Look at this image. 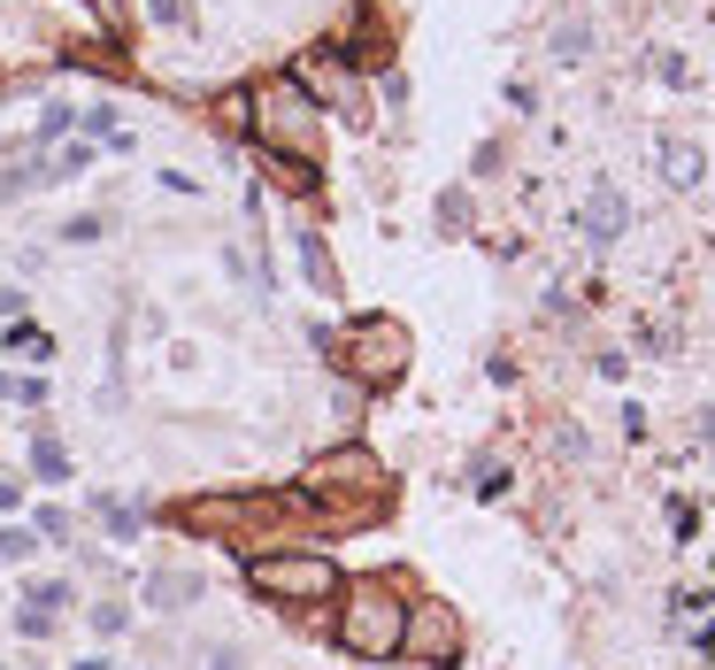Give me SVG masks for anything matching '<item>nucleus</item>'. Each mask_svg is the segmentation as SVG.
Returning a JSON list of instances; mask_svg holds the SVG:
<instances>
[{
	"mask_svg": "<svg viewBox=\"0 0 715 670\" xmlns=\"http://www.w3.org/2000/svg\"><path fill=\"white\" fill-rule=\"evenodd\" d=\"M31 470H39V478H47V485H62V478H69V470H77V463H69V447H62V440H54V432H39V440H31Z\"/></svg>",
	"mask_w": 715,
	"mask_h": 670,
	"instance_id": "9",
	"label": "nucleus"
},
{
	"mask_svg": "<svg viewBox=\"0 0 715 670\" xmlns=\"http://www.w3.org/2000/svg\"><path fill=\"white\" fill-rule=\"evenodd\" d=\"M270 602H323V594H339V570H331V555H254V570H246Z\"/></svg>",
	"mask_w": 715,
	"mask_h": 670,
	"instance_id": "3",
	"label": "nucleus"
},
{
	"mask_svg": "<svg viewBox=\"0 0 715 670\" xmlns=\"http://www.w3.org/2000/svg\"><path fill=\"white\" fill-rule=\"evenodd\" d=\"M339 647L346 655H362V662H385L408 647V602L393 594V578H362V585H346V602H339Z\"/></svg>",
	"mask_w": 715,
	"mask_h": 670,
	"instance_id": "1",
	"label": "nucleus"
},
{
	"mask_svg": "<svg viewBox=\"0 0 715 670\" xmlns=\"http://www.w3.org/2000/svg\"><path fill=\"white\" fill-rule=\"evenodd\" d=\"M201 602V578L193 570H154L146 578V609H193Z\"/></svg>",
	"mask_w": 715,
	"mask_h": 670,
	"instance_id": "6",
	"label": "nucleus"
},
{
	"mask_svg": "<svg viewBox=\"0 0 715 670\" xmlns=\"http://www.w3.org/2000/svg\"><path fill=\"white\" fill-rule=\"evenodd\" d=\"M301 270H308V286H316V293H331V286H339V278H331V255H323L316 239H301Z\"/></svg>",
	"mask_w": 715,
	"mask_h": 670,
	"instance_id": "13",
	"label": "nucleus"
},
{
	"mask_svg": "<svg viewBox=\"0 0 715 670\" xmlns=\"http://www.w3.org/2000/svg\"><path fill=\"white\" fill-rule=\"evenodd\" d=\"M346 363H354V378H362V385H393V378L408 370V331L385 324V316L362 324V331H354V355H346Z\"/></svg>",
	"mask_w": 715,
	"mask_h": 670,
	"instance_id": "4",
	"label": "nucleus"
},
{
	"mask_svg": "<svg viewBox=\"0 0 715 670\" xmlns=\"http://www.w3.org/2000/svg\"><path fill=\"white\" fill-rule=\"evenodd\" d=\"M669 609H677V617H707V609H715V594H707V585H685Z\"/></svg>",
	"mask_w": 715,
	"mask_h": 670,
	"instance_id": "19",
	"label": "nucleus"
},
{
	"mask_svg": "<svg viewBox=\"0 0 715 670\" xmlns=\"http://www.w3.org/2000/svg\"><path fill=\"white\" fill-rule=\"evenodd\" d=\"M124 624H131V609H124V602H93V632H101V640H116Z\"/></svg>",
	"mask_w": 715,
	"mask_h": 670,
	"instance_id": "17",
	"label": "nucleus"
},
{
	"mask_svg": "<svg viewBox=\"0 0 715 670\" xmlns=\"http://www.w3.org/2000/svg\"><path fill=\"white\" fill-rule=\"evenodd\" d=\"M69 602H77V594H69L62 578H31V585H24V609H47V617H62Z\"/></svg>",
	"mask_w": 715,
	"mask_h": 670,
	"instance_id": "10",
	"label": "nucleus"
},
{
	"mask_svg": "<svg viewBox=\"0 0 715 670\" xmlns=\"http://www.w3.org/2000/svg\"><path fill=\"white\" fill-rule=\"evenodd\" d=\"M455 647H462V624H455V609H446V602H416V609H408V647H400V655L455 662Z\"/></svg>",
	"mask_w": 715,
	"mask_h": 670,
	"instance_id": "5",
	"label": "nucleus"
},
{
	"mask_svg": "<svg viewBox=\"0 0 715 670\" xmlns=\"http://www.w3.org/2000/svg\"><path fill=\"white\" fill-rule=\"evenodd\" d=\"M0 316H9V324L24 316V293H16V286H0Z\"/></svg>",
	"mask_w": 715,
	"mask_h": 670,
	"instance_id": "26",
	"label": "nucleus"
},
{
	"mask_svg": "<svg viewBox=\"0 0 715 670\" xmlns=\"http://www.w3.org/2000/svg\"><path fill=\"white\" fill-rule=\"evenodd\" d=\"M662 170H669L677 186H692V178H700V154H692V147L677 139V147H662Z\"/></svg>",
	"mask_w": 715,
	"mask_h": 670,
	"instance_id": "14",
	"label": "nucleus"
},
{
	"mask_svg": "<svg viewBox=\"0 0 715 670\" xmlns=\"http://www.w3.org/2000/svg\"><path fill=\"white\" fill-rule=\"evenodd\" d=\"M623 224H631V208H623V193H592V208H585V239H615Z\"/></svg>",
	"mask_w": 715,
	"mask_h": 670,
	"instance_id": "8",
	"label": "nucleus"
},
{
	"mask_svg": "<svg viewBox=\"0 0 715 670\" xmlns=\"http://www.w3.org/2000/svg\"><path fill=\"white\" fill-rule=\"evenodd\" d=\"M77 170H93V147H62L39 162V178H77Z\"/></svg>",
	"mask_w": 715,
	"mask_h": 670,
	"instance_id": "11",
	"label": "nucleus"
},
{
	"mask_svg": "<svg viewBox=\"0 0 715 670\" xmlns=\"http://www.w3.org/2000/svg\"><path fill=\"white\" fill-rule=\"evenodd\" d=\"M239 662H246V655H239V647H216V655H208V662H201V670H239Z\"/></svg>",
	"mask_w": 715,
	"mask_h": 670,
	"instance_id": "25",
	"label": "nucleus"
},
{
	"mask_svg": "<svg viewBox=\"0 0 715 670\" xmlns=\"http://www.w3.org/2000/svg\"><path fill=\"white\" fill-rule=\"evenodd\" d=\"M108 532H116V540L139 532V509H131V501H108Z\"/></svg>",
	"mask_w": 715,
	"mask_h": 670,
	"instance_id": "20",
	"label": "nucleus"
},
{
	"mask_svg": "<svg viewBox=\"0 0 715 670\" xmlns=\"http://www.w3.org/2000/svg\"><path fill=\"white\" fill-rule=\"evenodd\" d=\"M669 532H677V540L700 532V509H692V501H669Z\"/></svg>",
	"mask_w": 715,
	"mask_h": 670,
	"instance_id": "21",
	"label": "nucleus"
},
{
	"mask_svg": "<svg viewBox=\"0 0 715 670\" xmlns=\"http://www.w3.org/2000/svg\"><path fill=\"white\" fill-rule=\"evenodd\" d=\"M101 231H108L101 216H69V224H62V239H77V246H85V239H101Z\"/></svg>",
	"mask_w": 715,
	"mask_h": 670,
	"instance_id": "22",
	"label": "nucleus"
},
{
	"mask_svg": "<svg viewBox=\"0 0 715 670\" xmlns=\"http://www.w3.org/2000/svg\"><path fill=\"white\" fill-rule=\"evenodd\" d=\"M69 124H77V109H69V101H47V109H39V139H62Z\"/></svg>",
	"mask_w": 715,
	"mask_h": 670,
	"instance_id": "16",
	"label": "nucleus"
},
{
	"mask_svg": "<svg viewBox=\"0 0 715 670\" xmlns=\"http://www.w3.org/2000/svg\"><path fill=\"white\" fill-rule=\"evenodd\" d=\"M85 124H93V139H108L116 154H139V139H131V131L116 124V109H93V116H85Z\"/></svg>",
	"mask_w": 715,
	"mask_h": 670,
	"instance_id": "12",
	"label": "nucleus"
},
{
	"mask_svg": "<svg viewBox=\"0 0 715 670\" xmlns=\"http://www.w3.org/2000/svg\"><path fill=\"white\" fill-rule=\"evenodd\" d=\"M31 555V532H0V562H24Z\"/></svg>",
	"mask_w": 715,
	"mask_h": 670,
	"instance_id": "23",
	"label": "nucleus"
},
{
	"mask_svg": "<svg viewBox=\"0 0 715 670\" xmlns=\"http://www.w3.org/2000/svg\"><path fill=\"white\" fill-rule=\"evenodd\" d=\"M301 501L293 493H201L177 509V524L186 532H208V540H239V532H261L270 517H293Z\"/></svg>",
	"mask_w": 715,
	"mask_h": 670,
	"instance_id": "2",
	"label": "nucleus"
},
{
	"mask_svg": "<svg viewBox=\"0 0 715 670\" xmlns=\"http://www.w3.org/2000/svg\"><path fill=\"white\" fill-rule=\"evenodd\" d=\"M69 524H77L69 509H39V517H31V532H39V540H69Z\"/></svg>",
	"mask_w": 715,
	"mask_h": 670,
	"instance_id": "18",
	"label": "nucleus"
},
{
	"mask_svg": "<svg viewBox=\"0 0 715 670\" xmlns=\"http://www.w3.org/2000/svg\"><path fill=\"white\" fill-rule=\"evenodd\" d=\"M93 16H101L108 31H124V0H93Z\"/></svg>",
	"mask_w": 715,
	"mask_h": 670,
	"instance_id": "24",
	"label": "nucleus"
},
{
	"mask_svg": "<svg viewBox=\"0 0 715 670\" xmlns=\"http://www.w3.org/2000/svg\"><path fill=\"white\" fill-rule=\"evenodd\" d=\"M16 385H24V378H9V370H0V401H16Z\"/></svg>",
	"mask_w": 715,
	"mask_h": 670,
	"instance_id": "27",
	"label": "nucleus"
},
{
	"mask_svg": "<svg viewBox=\"0 0 715 670\" xmlns=\"http://www.w3.org/2000/svg\"><path fill=\"white\" fill-rule=\"evenodd\" d=\"M0 355H16V363H54V331H39V324H9L0 331Z\"/></svg>",
	"mask_w": 715,
	"mask_h": 670,
	"instance_id": "7",
	"label": "nucleus"
},
{
	"mask_svg": "<svg viewBox=\"0 0 715 670\" xmlns=\"http://www.w3.org/2000/svg\"><path fill=\"white\" fill-rule=\"evenodd\" d=\"M146 16H154L162 31H193V9H186V0H146Z\"/></svg>",
	"mask_w": 715,
	"mask_h": 670,
	"instance_id": "15",
	"label": "nucleus"
}]
</instances>
